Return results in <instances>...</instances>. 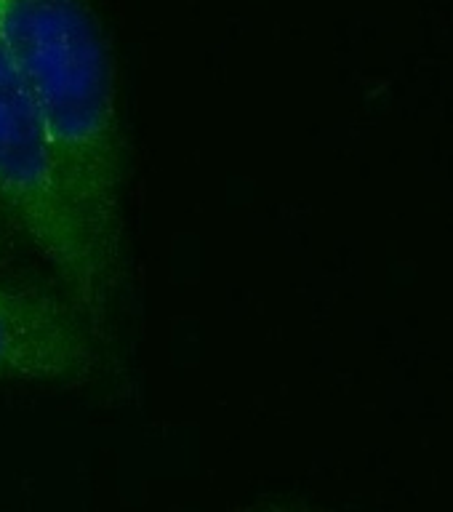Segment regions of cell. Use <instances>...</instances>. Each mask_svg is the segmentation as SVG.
Returning a JSON list of instances; mask_svg holds the SVG:
<instances>
[{"label":"cell","instance_id":"2","mask_svg":"<svg viewBox=\"0 0 453 512\" xmlns=\"http://www.w3.org/2000/svg\"><path fill=\"white\" fill-rule=\"evenodd\" d=\"M0 211L107 339L115 288L72 214L38 104L0 38Z\"/></svg>","mask_w":453,"mask_h":512},{"label":"cell","instance_id":"4","mask_svg":"<svg viewBox=\"0 0 453 512\" xmlns=\"http://www.w3.org/2000/svg\"><path fill=\"white\" fill-rule=\"evenodd\" d=\"M16 235H19V232L11 227V222H8L6 216H3V211H0V270L14 262L16 251H19V240H16Z\"/></svg>","mask_w":453,"mask_h":512},{"label":"cell","instance_id":"3","mask_svg":"<svg viewBox=\"0 0 453 512\" xmlns=\"http://www.w3.org/2000/svg\"><path fill=\"white\" fill-rule=\"evenodd\" d=\"M102 344L62 286L0 278V382L83 387L102 374Z\"/></svg>","mask_w":453,"mask_h":512},{"label":"cell","instance_id":"1","mask_svg":"<svg viewBox=\"0 0 453 512\" xmlns=\"http://www.w3.org/2000/svg\"><path fill=\"white\" fill-rule=\"evenodd\" d=\"M0 38L54 147L72 214L115 291L123 264V131L110 43L91 0H0Z\"/></svg>","mask_w":453,"mask_h":512}]
</instances>
